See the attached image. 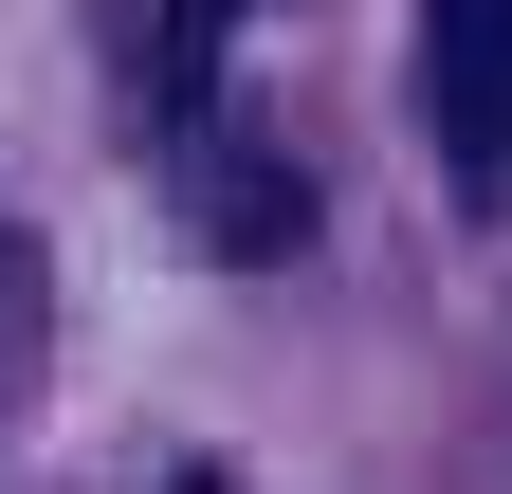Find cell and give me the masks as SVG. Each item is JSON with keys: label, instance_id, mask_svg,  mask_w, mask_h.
Masks as SVG:
<instances>
[{"label": "cell", "instance_id": "cell-2", "mask_svg": "<svg viewBox=\"0 0 512 494\" xmlns=\"http://www.w3.org/2000/svg\"><path fill=\"white\" fill-rule=\"evenodd\" d=\"M202 220L238 238V257H293V238H311V202H293V165H220V183H202Z\"/></svg>", "mask_w": 512, "mask_h": 494}, {"label": "cell", "instance_id": "cell-1", "mask_svg": "<svg viewBox=\"0 0 512 494\" xmlns=\"http://www.w3.org/2000/svg\"><path fill=\"white\" fill-rule=\"evenodd\" d=\"M421 110L458 147V202H512V0H421Z\"/></svg>", "mask_w": 512, "mask_h": 494}]
</instances>
